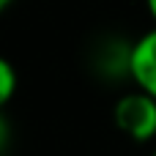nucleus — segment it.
<instances>
[{
  "mask_svg": "<svg viewBox=\"0 0 156 156\" xmlns=\"http://www.w3.org/2000/svg\"><path fill=\"white\" fill-rule=\"evenodd\" d=\"M145 8H148V14H151V19L156 25V0H145Z\"/></svg>",
  "mask_w": 156,
  "mask_h": 156,
  "instance_id": "nucleus-4",
  "label": "nucleus"
},
{
  "mask_svg": "<svg viewBox=\"0 0 156 156\" xmlns=\"http://www.w3.org/2000/svg\"><path fill=\"white\" fill-rule=\"evenodd\" d=\"M132 82L156 99V25L145 30L129 47V71Z\"/></svg>",
  "mask_w": 156,
  "mask_h": 156,
  "instance_id": "nucleus-2",
  "label": "nucleus"
},
{
  "mask_svg": "<svg viewBox=\"0 0 156 156\" xmlns=\"http://www.w3.org/2000/svg\"><path fill=\"white\" fill-rule=\"evenodd\" d=\"M11 3H14V0H0V8H8Z\"/></svg>",
  "mask_w": 156,
  "mask_h": 156,
  "instance_id": "nucleus-5",
  "label": "nucleus"
},
{
  "mask_svg": "<svg viewBox=\"0 0 156 156\" xmlns=\"http://www.w3.org/2000/svg\"><path fill=\"white\" fill-rule=\"evenodd\" d=\"M16 90V71L11 60H0V104H8Z\"/></svg>",
  "mask_w": 156,
  "mask_h": 156,
  "instance_id": "nucleus-3",
  "label": "nucleus"
},
{
  "mask_svg": "<svg viewBox=\"0 0 156 156\" xmlns=\"http://www.w3.org/2000/svg\"><path fill=\"white\" fill-rule=\"evenodd\" d=\"M154 156H156V151H154Z\"/></svg>",
  "mask_w": 156,
  "mask_h": 156,
  "instance_id": "nucleus-6",
  "label": "nucleus"
},
{
  "mask_svg": "<svg viewBox=\"0 0 156 156\" xmlns=\"http://www.w3.org/2000/svg\"><path fill=\"white\" fill-rule=\"evenodd\" d=\"M112 118L115 126L134 143H148L156 137V99L140 88L115 101Z\"/></svg>",
  "mask_w": 156,
  "mask_h": 156,
  "instance_id": "nucleus-1",
  "label": "nucleus"
}]
</instances>
